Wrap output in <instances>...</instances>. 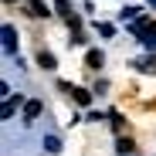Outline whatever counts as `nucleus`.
<instances>
[{
	"mask_svg": "<svg viewBox=\"0 0 156 156\" xmlns=\"http://www.w3.org/2000/svg\"><path fill=\"white\" fill-rule=\"evenodd\" d=\"M7 4H14V0H7Z\"/></svg>",
	"mask_w": 156,
	"mask_h": 156,
	"instance_id": "obj_15",
	"label": "nucleus"
},
{
	"mask_svg": "<svg viewBox=\"0 0 156 156\" xmlns=\"http://www.w3.org/2000/svg\"><path fill=\"white\" fill-rule=\"evenodd\" d=\"M136 65H139V71H146V75H149V71H156V51H153L149 58H139Z\"/></svg>",
	"mask_w": 156,
	"mask_h": 156,
	"instance_id": "obj_5",
	"label": "nucleus"
},
{
	"mask_svg": "<svg viewBox=\"0 0 156 156\" xmlns=\"http://www.w3.org/2000/svg\"><path fill=\"white\" fill-rule=\"evenodd\" d=\"M133 149H136L133 139H119V153H122V156H126V153H133Z\"/></svg>",
	"mask_w": 156,
	"mask_h": 156,
	"instance_id": "obj_11",
	"label": "nucleus"
},
{
	"mask_svg": "<svg viewBox=\"0 0 156 156\" xmlns=\"http://www.w3.org/2000/svg\"><path fill=\"white\" fill-rule=\"evenodd\" d=\"M112 31H115L112 24H98V34H102V37H112Z\"/></svg>",
	"mask_w": 156,
	"mask_h": 156,
	"instance_id": "obj_12",
	"label": "nucleus"
},
{
	"mask_svg": "<svg viewBox=\"0 0 156 156\" xmlns=\"http://www.w3.org/2000/svg\"><path fill=\"white\" fill-rule=\"evenodd\" d=\"M14 48H17V31L10 27V24H4V51L14 55Z\"/></svg>",
	"mask_w": 156,
	"mask_h": 156,
	"instance_id": "obj_1",
	"label": "nucleus"
},
{
	"mask_svg": "<svg viewBox=\"0 0 156 156\" xmlns=\"http://www.w3.org/2000/svg\"><path fill=\"white\" fill-rule=\"evenodd\" d=\"M37 65L48 68V71H51V68H58V65H55V55H48V51H41V55H37Z\"/></svg>",
	"mask_w": 156,
	"mask_h": 156,
	"instance_id": "obj_8",
	"label": "nucleus"
},
{
	"mask_svg": "<svg viewBox=\"0 0 156 156\" xmlns=\"http://www.w3.org/2000/svg\"><path fill=\"white\" fill-rule=\"evenodd\" d=\"M149 4H156V0H149Z\"/></svg>",
	"mask_w": 156,
	"mask_h": 156,
	"instance_id": "obj_16",
	"label": "nucleus"
},
{
	"mask_svg": "<svg viewBox=\"0 0 156 156\" xmlns=\"http://www.w3.org/2000/svg\"><path fill=\"white\" fill-rule=\"evenodd\" d=\"M17 105H24V95H20V92H17V95H7V102H4V119H10Z\"/></svg>",
	"mask_w": 156,
	"mask_h": 156,
	"instance_id": "obj_3",
	"label": "nucleus"
},
{
	"mask_svg": "<svg viewBox=\"0 0 156 156\" xmlns=\"http://www.w3.org/2000/svg\"><path fill=\"white\" fill-rule=\"evenodd\" d=\"M41 112H44V105H41L37 98H31V102H24V119H27V122H31V119H37Z\"/></svg>",
	"mask_w": 156,
	"mask_h": 156,
	"instance_id": "obj_2",
	"label": "nucleus"
},
{
	"mask_svg": "<svg viewBox=\"0 0 156 156\" xmlns=\"http://www.w3.org/2000/svg\"><path fill=\"white\" fill-rule=\"evenodd\" d=\"M136 10H139V7H122L119 17H122V20H126V17H136Z\"/></svg>",
	"mask_w": 156,
	"mask_h": 156,
	"instance_id": "obj_13",
	"label": "nucleus"
},
{
	"mask_svg": "<svg viewBox=\"0 0 156 156\" xmlns=\"http://www.w3.org/2000/svg\"><path fill=\"white\" fill-rule=\"evenodd\" d=\"M71 95H75L78 105H92V92H85V88H71Z\"/></svg>",
	"mask_w": 156,
	"mask_h": 156,
	"instance_id": "obj_6",
	"label": "nucleus"
},
{
	"mask_svg": "<svg viewBox=\"0 0 156 156\" xmlns=\"http://www.w3.org/2000/svg\"><path fill=\"white\" fill-rule=\"evenodd\" d=\"M41 146H44L48 153H58V149H61V139H58V136H44V143H41Z\"/></svg>",
	"mask_w": 156,
	"mask_h": 156,
	"instance_id": "obj_9",
	"label": "nucleus"
},
{
	"mask_svg": "<svg viewBox=\"0 0 156 156\" xmlns=\"http://www.w3.org/2000/svg\"><path fill=\"white\" fill-rule=\"evenodd\" d=\"M27 7H31V14H34V17H48V14H51V10L44 7V0H31Z\"/></svg>",
	"mask_w": 156,
	"mask_h": 156,
	"instance_id": "obj_7",
	"label": "nucleus"
},
{
	"mask_svg": "<svg viewBox=\"0 0 156 156\" xmlns=\"http://www.w3.org/2000/svg\"><path fill=\"white\" fill-rule=\"evenodd\" d=\"M102 61H105V55H102V51H95V48L85 55V65H88V68H102Z\"/></svg>",
	"mask_w": 156,
	"mask_h": 156,
	"instance_id": "obj_4",
	"label": "nucleus"
},
{
	"mask_svg": "<svg viewBox=\"0 0 156 156\" xmlns=\"http://www.w3.org/2000/svg\"><path fill=\"white\" fill-rule=\"evenodd\" d=\"M143 44H146V48H149V51H156V37H153V31H149V34H146V37H143Z\"/></svg>",
	"mask_w": 156,
	"mask_h": 156,
	"instance_id": "obj_14",
	"label": "nucleus"
},
{
	"mask_svg": "<svg viewBox=\"0 0 156 156\" xmlns=\"http://www.w3.org/2000/svg\"><path fill=\"white\" fill-rule=\"evenodd\" d=\"M55 10L65 14V17H71V4H68V0H55Z\"/></svg>",
	"mask_w": 156,
	"mask_h": 156,
	"instance_id": "obj_10",
	"label": "nucleus"
}]
</instances>
